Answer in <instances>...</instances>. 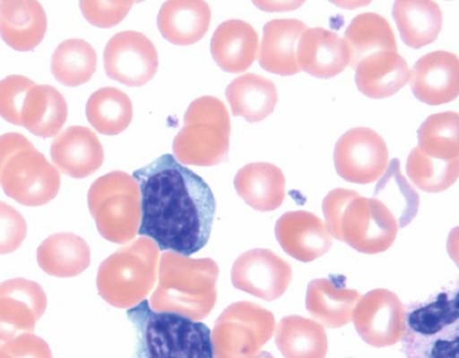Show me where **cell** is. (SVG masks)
<instances>
[{
	"instance_id": "6da1fadb",
	"label": "cell",
	"mask_w": 459,
	"mask_h": 358,
	"mask_svg": "<svg viewBox=\"0 0 459 358\" xmlns=\"http://www.w3.org/2000/svg\"><path fill=\"white\" fill-rule=\"evenodd\" d=\"M142 195L139 235L160 251L189 258L211 239L216 213L214 193L204 179L163 155L134 173Z\"/></svg>"
},
{
	"instance_id": "7a4b0ae2",
	"label": "cell",
	"mask_w": 459,
	"mask_h": 358,
	"mask_svg": "<svg viewBox=\"0 0 459 358\" xmlns=\"http://www.w3.org/2000/svg\"><path fill=\"white\" fill-rule=\"evenodd\" d=\"M218 276V265L212 259H190L164 251L150 308L196 321L204 320L215 305Z\"/></svg>"
},
{
	"instance_id": "3957f363",
	"label": "cell",
	"mask_w": 459,
	"mask_h": 358,
	"mask_svg": "<svg viewBox=\"0 0 459 358\" xmlns=\"http://www.w3.org/2000/svg\"><path fill=\"white\" fill-rule=\"evenodd\" d=\"M326 226L337 240L362 253L376 254L394 243L399 224L379 200L337 188L323 200Z\"/></svg>"
},
{
	"instance_id": "277c9868",
	"label": "cell",
	"mask_w": 459,
	"mask_h": 358,
	"mask_svg": "<svg viewBox=\"0 0 459 358\" xmlns=\"http://www.w3.org/2000/svg\"><path fill=\"white\" fill-rule=\"evenodd\" d=\"M402 352L406 358H459V290L443 288L405 304Z\"/></svg>"
},
{
	"instance_id": "5b68a950",
	"label": "cell",
	"mask_w": 459,
	"mask_h": 358,
	"mask_svg": "<svg viewBox=\"0 0 459 358\" xmlns=\"http://www.w3.org/2000/svg\"><path fill=\"white\" fill-rule=\"evenodd\" d=\"M127 318L137 338L132 358H215L212 330L201 321L153 311L146 301Z\"/></svg>"
},
{
	"instance_id": "8992f818",
	"label": "cell",
	"mask_w": 459,
	"mask_h": 358,
	"mask_svg": "<svg viewBox=\"0 0 459 358\" xmlns=\"http://www.w3.org/2000/svg\"><path fill=\"white\" fill-rule=\"evenodd\" d=\"M420 145L407 159V174L422 192H446L459 176V115L443 112L429 115L418 130Z\"/></svg>"
},
{
	"instance_id": "52a82bcc",
	"label": "cell",
	"mask_w": 459,
	"mask_h": 358,
	"mask_svg": "<svg viewBox=\"0 0 459 358\" xmlns=\"http://www.w3.org/2000/svg\"><path fill=\"white\" fill-rule=\"evenodd\" d=\"M0 186L25 207H40L57 196L61 176L25 135H0Z\"/></svg>"
},
{
	"instance_id": "ba28073f",
	"label": "cell",
	"mask_w": 459,
	"mask_h": 358,
	"mask_svg": "<svg viewBox=\"0 0 459 358\" xmlns=\"http://www.w3.org/2000/svg\"><path fill=\"white\" fill-rule=\"evenodd\" d=\"M158 264L160 248L149 237H138L102 262L97 277L99 294L115 308H134L152 292Z\"/></svg>"
},
{
	"instance_id": "9c48e42d",
	"label": "cell",
	"mask_w": 459,
	"mask_h": 358,
	"mask_svg": "<svg viewBox=\"0 0 459 358\" xmlns=\"http://www.w3.org/2000/svg\"><path fill=\"white\" fill-rule=\"evenodd\" d=\"M230 131L223 101L209 95L198 98L186 109L185 125L172 142V156L182 166H219L229 158Z\"/></svg>"
},
{
	"instance_id": "30bf717a",
	"label": "cell",
	"mask_w": 459,
	"mask_h": 358,
	"mask_svg": "<svg viewBox=\"0 0 459 358\" xmlns=\"http://www.w3.org/2000/svg\"><path fill=\"white\" fill-rule=\"evenodd\" d=\"M88 207L99 233L111 243H127L141 228V189L134 176L124 171L98 178L88 192Z\"/></svg>"
},
{
	"instance_id": "8fae6325",
	"label": "cell",
	"mask_w": 459,
	"mask_h": 358,
	"mask_svg": "<svg viewBox=\"0 0 459 358\" xmlns=\"http://www.w3.org/2000/svg\"><path fill=\"white\" fill-rule=\"evenodd\" d=\"M333 162L344 181L369 184L379 181L389 166L387 144L367 127L349 130L336 142Z\"/></svg>"
},
{
	"instance_id": "7c38bea8",
	"label": "cell",
	"mask_w": 459,
	"mask_h": 358,
	"mask_svg": "<svg viewBox=\"0 0 459 358\" xmlns=\"http://www.w3.org/2000/svg\"><path fill=\"white\" fill-rule=\"evenodd\" d=\"M106 74L128 87H142L157 74L160 58L152 39L138 31H123L104 51Z\"/></svg>"
},
{
	"instance_id": "4fadbf2b",
	"label": "cell",
	"mask_w": 459,
	"mask_h": 358,
	"mask_svg": "<svg viewBox=\"0 0 459 358\" xmlns=\"http://www.w3.org/2000/svg\"><path fill=\"white\" fill-rule=\"evenodd\" d=\"M47 306L46 292L35 281L16 277L0 284V345L32 334Z\"/></svg>"
},
{
	"instance_id": "5bb4252c",
	"label": "cell",
	"mask_w": 459,
	"mask_h": 358,
	"mask_svg": "<svg viewBox=\"0 0 459 358\" xmlns=\"http://www.w3.org/2000/svg\"><path fill=\"white\" fill-rule=\"evenodd\" d=\"M414 97L431 106L447 104L459 95V60L449 51L424 55L410 71Z\"/></svg>"
},
{
	"instance_id": "9a60e30c",
	"label": "cell",
	"mask_w": 459,
	"mask_h": 358,
	"mask_svg": "<svg viewBox=\"0 0 459 358\" xmlns=\"http://www.w3.org/2000/svg\"><path fill=\"white\" fill-rule=\"evenodd\" d=\"M50 155L60 173L79 179L97 173L105 159L97 133L84 126H71L57 134Z\"/></svg>"
},
{
	"instance_id": "2e32d148",
	"label": "cell",
	"mask_w": 459,
	"mask_h": 358,
	"mask_svg": "<svg viewBox=\"0 0 459 358\" xmlns=\"http://www.w3.org/2000/svg\"><path fill=\"white\" fill-rule=\"evenodd\" d=\"M275 235L282 250L300 261L315 260L332 247L328 226L308 211H289L275 225Z\"/></svg>"
},
{
	"instance_id": "e0dca14e",
	"label": "cell",
	"mask_w": 459,
	"mask_h": 358,
	"mask_svg": "<svg viewBox=\"0 0 459 358\" xmlns=\"http://www.w3.org/2000/svg\"><path fill=\"white\" fill-rule=\"evenodd\" d=\"M307 24L295 18L273 20L264 27V38L258 60L266 72L292 76L302 72L297 58V47Z\"/></svg>"
},
{
	"instance_id": "ac0fdd59",
	"label": "cell",
	"mask_w": 459,
	"mask_h": 358,
	"mask_svg": "<svg viewBox=\"0 0 459 358\" xmlns=\"http://www.w3.org/2000/svg\"><path fill=\"white\" fill-rule=\"evenodd\" d=\"M47 29V14L42 4L36 0L0 2V36L13 49H36L43 41Z\"/></svg>"
},
{
	"instance_id": "d6986e66",
	"label": "cell",
	"mask_w": 459,
	"mask_h": 358,
	"mask_svg": "<svg viewBox=\"0 0 459 358\" xmlns=\"http://www.w3.org/2000/svg\"><path fill=\"white\" fill-rule=\"evenodd\" d=\"M297 58L302 71L317 79L335 78L349 65L343 38L325 28L307 29L303 32Z\"/></svg>"
},
{
	"instance_id": "ffe728a7",
	"label": "cell",
	"mask_w": 459,
	"mask_h": 358,
	"mask_svg": "<svg viewBox=\"0 0 459 358\" xmlns=\"http://www.w3.org/2000/svg\"><path fill=\"white\" fill-rule=\"evenodd\" d=\"M259 35L247 21L230 20L216 29L211 42L212 58L231 74L247 71L259 54Z\"/></svg>"
},
{
	"instance_id": "44dd1931",
	"label": "cell",
	"mask_w": 459,
	"mask_h": 358,
	"mask_svg": "<svg viewBox=\"0 0 459 358\" xmlns=\"http://www.w3.org/2000/svg\"><path fill=\"white\" fill-rule=\"evenodd\" d=\"M355 71L359 90L370 98L392 97L410 81L409 64L398 51L369 55L359 62Z\"/></svg>"
},
{
	"instance_id": "7402d4cb",
	"label": "cell",
	"mask_w": 459,
	"mask_h": 358,
	"mask_svg": "<svg viewBox=\"0 0 459 358\" xmlns=\"http://www.w3.org/2000/svg\"><path fill=\"white\" fill-rule=\"evenodd\" d=\"M211 21V7L202 0H170L161 5L157 18L160 34L176 46L201 41Z\"/></svg>"
},
{
	"instance_id": "603a6c76",
	"label": "cell",
	"mask_w": 459,
	"mask_h": 358,
	"mask_svg": "<svg viewBox=\"0 0 459 358\" xmlns=\"http://www.w3.org/2000/svg\"><path fill=\"white\" fill-rule=\"evenodd\" d=\"M238 195L259 211L278 209L286 196L284 174L271 163H252L238 170L234 179Z\"/></svg>"
},
{
	"instance_id": "cb8c5ba5",
	"label": "cell",
	"mask_w": 459,
	"mask_h": 358,
	"mask_svg": "<svg viewBox=\"0 0 459 358\" xmlns=\"http://www.w3.org/2000/svg\"><path fill=\"white\" fill-rule=\"evenodd\" d=\"M68 118V105L54 86L35 85L25 98L21 126L40 138L60 133Z\"/></svg>"
},
{
	"instance_id": "d4e9b609",
	"label": "cell",
	"mask_w": 459,
	"mask_h": 358,
	"mask_svg": "<svg viewBox=\"0 0 459 358\" xmlns=\"http://www.w3.org/2000/svg\"><path fill=\"white\" fill-rule=\"evenodd\" d=\"M393 17L405 45L421 49L437 41L443 28V13L432 0H399Z\"/></svg>"
},
{
	"instance_id": "484cf974",
	"label": "cell",
	"mask_w": 459,
	"mask_h": 358,
	"mask_svg": "<svg viewBox=\"0 0 459 358\" xmlns=\"http://www.w3.org/2000/svg\"><path fill=\"white\" fill-rule=\"evenodd\" d=\"M231 115L242 116L248 123H260L273 113L278 104L274 83L264 76L247 72L238 76L226 90Z\"/></svg>"
},
{
	"instance_id": "4316f807",
	"label": "cell",
	"mask_w": 459,
	"mask_h": 358,
	"mask_svg": "<svg viewBox=\"0 0 459 358\" xmlns=\"http://www.w3.org/2000/svg\"><path fill=\"white\" fill-rule=\"evenodd\" d=\"M38 262L51 277H74L90 268V246L75 234H54L39 244Z\"/></svg>"
},
{
	"instance_id": "83f0119b",
	"label": "cell",
	"mask_w": 459,
	"mask_h": 358,
	"mask_svg": "<svg viewBox=\"0 0 459 358\" xmlns=\"http://www.w3.org/2000/svg\"><path fill=\"white\" fill-rule=\"evenodd\" d=\"M291 268L285 260L268 250H252L235 261L231 280L238 290L258 295L259 288L275 283L288 287Z\"/></svg>"
},
{
	"instance_id": "f1b7e54d",
	"label": "cell",
	"mask_w": 459,
	"mask_h": 358,
	"mask_svg": "<svg viewBox=\"0 0 459 358\" xmlns=\"http://www.w3.org/2000/svg\"><path fill=\"white\" fill-rule=\"evenodd\" d=\"M349 65L358 67L363 58L377 51H398L394 30L379 13L359 14L345 30L344 39Z\"/></svg>"
},
{
	"instance_id": "f546056e",
	"label": "cell",
	"mask_w": 459,
	"mask_h": 358,
	"mask_svg": "<svg viewBox=\"0 0 459 358\" xmlns=\"http://www.w3.org/2000/svg\"><path fill=\"white\" fill-rule=\"evenodd\" d=\"M88 122L105 135L123 133L134 118L130 97L116 87H104L91 95L86 105Z\"/></svg>"
},
{
	"instance_id": "4dcf8cb0",
	"label": "cell",
	"mask_w": 459,
	"mask_h": 358,
	"mask_svg": "<svg viewBox=\"0 0 459 358\" xmlns=\"http://www.w3.org/2000/svg\"><path fill=\"white\" fill-rule=\"evenodd\" d=\"M98 55L83 39L72 38L62 42L51 57V72L62 85H84L97 71Z\"/></svg>"
},
{
	"instance_id": "1f68e13d",
	"label": "cell",
	"mask_w": 459,
	"mask_h": 358,
	"mask_svg": "<svg viewBox=\"0 0 459 358\" xmlns=\"http://www.w3.org/2000/svg\"><path fill=\"white\" fill-rule=\"evenodd\" d=\"M374 199L379 200L384 206L399 217V226H405L413 220L420 209V195L407 182L400 171V162L393 159L380 182L377 183Z\"/></svg>"
},
{
	"instance_id": "d6a6232c",
	"label": "cell",
	"mask_w": 459,
	"mask_h": 358,
	"mask_svg": "<svg viewBox=\"0 0 459 358\" xmlns=\"http://www.w3.org/2000/svg\"><path fill=\"white\" fill-rule=\"evenodd\" d=\"M36 83L27 76L11 75L0 81V116L21 126V113L29 90Z\"/></svg>"
},
{
	"instance_id": "836d02e7",
	"label": "cell",
	"mask_w": 459,
	"mask_h": 358,
	"mask_svg": "<svg viewBox=\"0 0 459 358\" xmlns=\"http://www.w3.org/2000/svg\"><path fill=\"white\" fill-rule=\"evenodd\" d=\"M134 2L131 0H83L80 3L83 17L98 28H113L125 20Z\"/></svg>"
},
{
	"instance_id": "e575fe53",
	"label": "cell",
	"mask_w": 459,
	"mask_h": 358,
	"mask_svg": "<svg viewBox=\"0 0 459 358\" xmlns=\"http://www.w3.org/2000/svg\"><path fill=\"white\" fill-rule=\"evenodd\" d=\"M27 232V221L20 211L0 202V255L17 251L24 243Z\"/></svg>"
},
{
	"instance_id": "d590c367",
	"label": "cell",
	"mask_w": 459,
	"mask_h": 358,
	"mask_svg": "<svg viewBox=\"0 0 459 358\" xmlns=\"http://www.w3.org/2000/svg\"><path fill=\"white\" fill-rule=\"evenodd\" d=\"M11 358H53L49 345L34 334H23L2 345Z\"/></svg>"
},
{
	"instance_id": "8d00e7d4",
	"label": "cell",
	"mask_w": 459,
	"mask_h": 358,
	"mask_svg": "<svg viewBox=\"0 0 459 358\" xmlns=\"http://www.w3.org/2000/svg\"><path fill=\"white\" fill-rule=\"evenodd\" d=\"M0 358H11L9 354L5 352V349H4L2 345H0Z\"/></svg>"
}]
</instances>
